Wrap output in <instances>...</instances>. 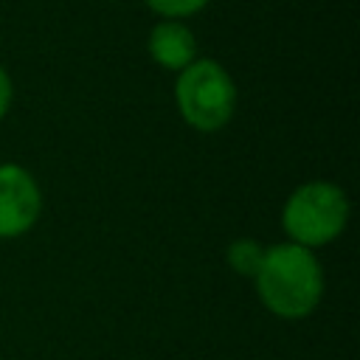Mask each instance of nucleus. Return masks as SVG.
I'll list each match as a JSON object with an SVG mask.
<instances>
[{
    "mask_svg": "<svg viewBox=\"0 0 360 360\" xmlns=\"http://www.w3.org/2000/svg\"><path fill=\"white\" fill-rule=\"evenodd\" d=\"M256 292L267 312L298 321L321 304L323 270L312 250L281 242L264 250V262L256 273Z\"/></svg>",
    "mask_w": 360,
    "mask_h": 360,
    "instance_id": "obj_1",
    "label": "nucleus"
},
{
    "mask_svg": "<svg viewBox=\"0 0 360 360\" xmlns=\"http://www.w3.org/2000/svg\"><path fill=\"white\" fill-rule=\"evenodd\" d=\"M349 222V197L329 180L301 183L281 208V228L290 242L315 250L335 242Z\"/></svg>",
    "mask_w": 360,
    "mask_h": 360,
    "instance_id": "obj_2",
    "label": "nucleus"
},
{
    "mask_svg": "<svg viewBox=\"0 0 360 360\" xmlns=\"http://www.w3.org/2000/svg\"><path fill=\"white\" fill-rule=\"evenodd\" d=\"M174 104L191 129L217 132L233 118L236 84L217 59L197 56L188 68L177 73Z\"/></svg>",
    "mask_w": 360,
    "mask_h": 360,
    "instance_id": "obj_3",
    "label": "nucleus"
},
{
    "mask_svg": "<svg viewBox=\"0 0 360 360\" xmlns=\"http://www.w3.org/2000/svg\"><path fill=\"white\" fill-rule=\"evenodd\" d=\"M42 214V191L20 163H0V239L22 236Z\"/></svg>",
    "mask_w": 360,
    "mask_h": 360,
    "instance_id": "obj_4",
    "label": "nucleus"
},
{
    "mask_svg": "<svg viewBox=\"0 0 360 360\" xmlns=\"http://www.w3.org/2000/svg\"><path fill=\"white\" fill-rule=\"evenodd\" d=\"M146 51L163 70L180 73L197 59V39L183 20H160L146 39Z\"/></svg>",
    "mask_w": 360,
    "mask_h": 360,
    "instance_id": "obj_5",
    "label": "nucleus"
},
{
    "mask_svg": "<svg viewBox=\"0 0 360 360\" xmlns=\"http://www.w3.org/2000/svg\"><path fill=\"white\" fill-rule=\"evenodd\" d=\"M264 245L256 239H233L225 250V262L231 264L233 273L245 276V278H256L262 262H264Z\"/></svg>",
    "mask_w": 360,
    "mask_h": 360,
    "instance_id": "obj_6",
    "label": "nucleus"
},
{
    "mask_svg": "<svg viewBox=\"0 0 360 360\" xmlns=\"http://www.w3.org/2000/svg\"><path fill=\"white\" fill-rule=\"evenodd\" d=\"M143 3L163 20H186L197 11H202L211 0H143Z\"/></svg>",
    "mask_w": 360,
    "mask_h": 360,
    "instance_id": "obj_7",
    "label": "nucleus"
},
{
    "mask_svg": "<svg viewBox=\"0 0 360 360\" xmlns=\"http://www.w3.org/2000/svg\"><path fill=\"white\" fill-rule=\"evenodd\" d=\"M11 98H14V84H11L8 73L0 68V121L6 118V112L11 107Z\"/></svg>",
    "mask_w": 360,
    "mask_h": 360,
    "instance_id": "obj_8",
    "label": "nucleus"
}]
</instances>
